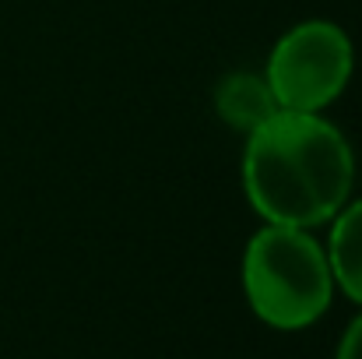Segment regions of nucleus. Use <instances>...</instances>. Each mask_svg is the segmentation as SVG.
Here are the masks:
<instances>
[{"mask_svg": "<svg viewBox=\"0 0 362 359\" xmlns=\"http://www.w3.org/2000/svg\"><path fill=\"white\" fill-rule=\"evenodd\" d=\"M240 180L260 222L317 233L356 194V152L327 113L278 110L243 137Z\"/></svg>", "mask_w": 362, "mask_h": 359, "instance_id": "1", "label": "nucleus"}, {"mask_svg": "<svg viewBox=\"0 0 362 359\" xmlns=\"http://www.w3.org/2000/svg\"><path fill=\"white\" fill-rule=\"evenodd\" d=\"M243 296L274 331L317 324L334 300V275L313 229L264 222L243 250Z\"/></svg>", "mask_w": 362, "mask_h": 359, "instance_id": "2", "label": "nucleus"}, {"mask_svg": "<svg viewBox=\"0 0 362 359\" xmlns=\"http://www.w3.org/2000/svg\"><path fill=\"white\" fill-rule=\"evenodd\" d=\"M278 110L327 113L356 78V42L331 18H306L285 28L264 64Z\"/></svg>", "mask_w": 362, "mask_h": 359, "instance_id": "3", "label": "nucleus"}, {"mask_svg": "<svg viewBox=\"0 0 362 359\" xmlns=\"http://www.w3.org/2000/svg\"><path fill=\"white\" fill-rule=\"evenodd\" d=\"M215 117L236 134H253L260 123L278 113V103L271 96V85L264 71H229L215 85Z\"/></svg>", "mask_w": 362, "mask_h": 359, "instance_id": "4", "label": "nucleus"}, {"mask_svg": "<svg viewBox=\"0 0 362 359\" xmlns=\"http://www.w3.org/2000/svg\"><path fill=\"white\" fill-rule=\"evenodd\" d=\"M327 264L334 275V289H341L352 303L362 307V198H349V205L327 222Z\"/></svg>", "mask_w": 362, "mask_h": 359, "instance_id": "5", "label": "nucleus"}, {"mask_svg": "<svg viewBox=\"0 0 362 359\" xmlns=\"http://www.w3.org/2000/svg\"><path fill=\"white\" fill-rule=\"evenodd\" d=\"M338 359H362V314L345 328L338 342Z\"/></svg>", "mask_w": 362, "mask_h": 359, "instance_id": "6", "label": "nucleus"}]
</instances>
